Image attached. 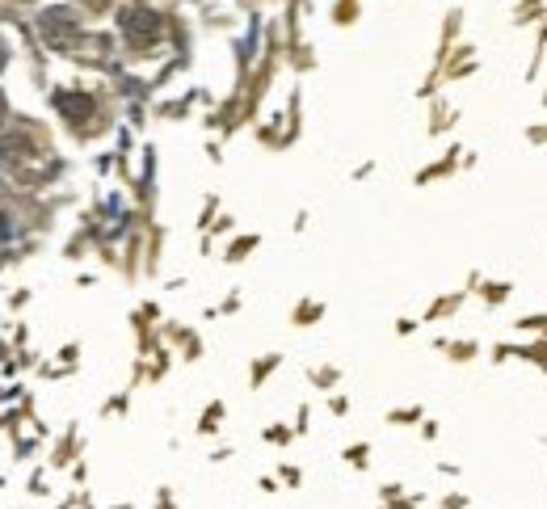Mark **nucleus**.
<instances>
[{
    "label": "nucleus",
    "mask_w": 547,
    "mask_h": 509,
    "mask_svg": "<svg viewBox=\"0 0 547 509\" xmlns=\"http://www.w3.org/2000/svg\"><path fill=\"white\" fill-rule=\"evenodd\" d=\"M0 122H5V93H0Z\"/></svg>",
    "instance_id": "f257e3e1"
},
{
    "label": "nucleus",
    "mask_w": 547,
    "mask_h": 509,
    "mask_svg": "<svg viewBox=\"0 0 547 509\" xmlns=\"http://www.w3.org/2000/svg\"><path fill=\"white\" fill-rule=\"evenodd\" d=\"M0 68H5V43H0Z\"/></svg>",
    "instance_id": "f03ea898"
}]
</instances>
